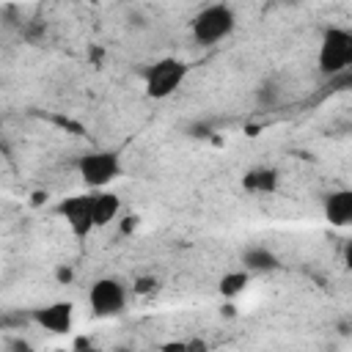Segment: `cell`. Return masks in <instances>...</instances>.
<instances>
[{
	"label": "cell",
	"instance_id": "6da1fadb",
	"mask_svg": "<svg viewBox=\"0 0 352 352\" xmlns=\"http://www.w3.org/2000/svg\"><path fill=\"white\" fill-rule=\"evenodd\" d=\"M236 28V14L231 6L226 3H214V6H206L201 8L192 22H190V30H192V38L201 44V47H209V44H217L223 38H228Z\"/></svg>",
	"mask_w": 352,
	"mask_h": 352
},
{
	"label": "cell",
	"instance_id": "7a4b0ae2",
	"mask_svg": "<svg viewBox=\"0 0 352 352\" xmlns=\"http://www.w3.org/2000/svg\"><path fill=\"white\" fill-rule=\"evenodd\" d=\"M187 72H190V66L182 58H160V60H154L143 72L146 96H151V99H168L170 94H176V88H182Z\"/></svg>",
	"mask_w": 352,
	"mask_h": 352
},
{
	"label": "cell",
	"instance_id": "3957f363",
	"mask_svg": "<svg viewBox=\"0 0 352 352\" xmlns=\"http://www.w3.org/2000/svg\"><path fill=\"white\" fill-rule=\"evenodd\" d=\"M322 74H338L352 66V30L349 28H324L316 55Z\"/></svg>",
	"mask_w": 352,
	"mask_h": 352
},
{
	"label": "cell",
	"instance_id": "277c9868",
	"mask_svg": "<svg viewBox=\"0 0 352 352\" xmlns=\"http://www.w3.org/2000/svg\"><path fill=\"white\" fill-rule=\"evenodd\" d=\"M77 173L88 187L104 190L121 176V157L116 151H85L77 160Z\"/></svg>",
	"mask_w": 352,
	"mask_h": 352
},
{
	"label": "cell",
	"instance_id": "5b68a950",
	"mask_svg": "<svg viewBox=\"0 0 352 352\" xmlns=\"http://www.w3.org/2000/svg\"><path fill=\"white\" fill-rule=\"evenodd\" d=\"M88 305L99 319L118 316L126 308V286L118 278H96L88 286Z\"/></svg>",
	"mask_w": 352,
	"mask_h": 352
},
{
	"label": "cell",
	"instance_id": "8992f818",
	"mask_svg": "<svg viewBox=\"0 0 352 352\" xmlns=\"http://www.w3.org/2000/svg\"><path fill=\"white\" fill-rule=\"evenodd\" d=\"M55 212L66 220L69 231L77 236V239H85L96 223H94V192H80V195H72V198H63Z\"/></svg>",
	"mask_w": 352,
	"mask_h": 352
},
{
	"label": "cell",
	"instance_id": "52a82bcc",
	"mask_svg": "<svg viewBox=\"0 0 352 352\" xmlns=\"http://www.w3.org/2000/svg\"><path fill=\"white\" fill-rule=\"evenodd\" d=\"M30 319L41 330H47L52 336H63L74 324V305L69 300H55V302H47L41 308H33L30 311Z\"/></svg>",
	"mask_w": 352,
	"mask_h": 352
},
{
	"label": "cell",
	"instance_id": "ba28073f",
	"mask_svg": "<svg viewBox=\"0 0 352 352\" xmlns=\"http://www.w3.org/2000/svg\"><path fill=\"white\" fill-rule=\"evenodd\" d=\"M322 212H324V220L336 228L352 226V190L341 187V190L327 192L322 201Z\"/></svg>",
	"mask_w": 352,
	"mask_h": 352
},
{
	"label": "cell",
	"instance_id": "9c48e42d",
	"mask_svg": "<svg viewBox=\"0 0 352 352\" xmlns=\"http://www.w3.org/2000/svg\"><path fill=\"white\" fill-rule=\"evenodd\" d=\"M280 184V173L270 165H256L242 176V190L253 195H272Z\"/></svg>",
	"mask_w": 352,
	"mask_h": 352
},
{
	"label": "cell",
	"instance_id": "30bf717a",
	"mask_svg": "<svg viewBox=\"0 0 352 352\" xmlns=\"http://www.w3.org/2000/svg\"><path fill=\"white\" fill-rule=\"evenodd\" d=\"M242 267L253 275V272H275L280 267V258L264 248V245H253V248H245L242 253Z\"/></svg>",
	"mask_w": 352,
	"mask_h": 352
},
{
	"label": "cell",
	"instance_id": "8fae6325",
	"mask_svg": "<svg viewBox=\"0 0 352 352\" xmlns=\"http://www.w3.org/2000/svg\"><path fill=\"white\" fill-rule=\"evenodd\" d=\"M121 212V198L116 192H107V190H96L94 192V223L96 228H104L110 226Z\"/></svg>",
	"mask_w": 352,
	"mask_h": 352
},
{
	"label": "cell",
	"instance_id": "7c38bea8",
	"mask_svg": "<svg viewBox=\"0 0 352 352\" xmlns=\"http://www.w3.org/2000/svg\"><path fill=\"white\" fill-rule=\"evenodd\" d=\"M248 283H250V272L242 267V270H231V272H226L223 278H220V283H217V292L226 297V300H234V297H239L245 289H248Z\"/></svg>",
	"mask_w": 352,
	"mask_h": 352
},
{
	"label": "cell",
	"instance_id": "4fadbf2b",
	"mask_svg": "<svg viewBox=\"0 0 352 352\" xmlns=\"http://www.w3.org/2000/svg\"><path fill=\"white\" fill-rule=\"evenodd\" d=\"M157 289V280L154 278H138L135 283H132V292L135 294H148V292H154Z\"/></svg>",
	"mask_w": 352,
	"mask_h": 352
},
{
	"label": "cell",
	"instance_id": "5bb4252c",
	"mask_svg": "<svg viewBox=\"0 0 352 352\" xmlns=\"http://www.w3.org/2000/svg\"><path fill=\"white\" fill-rule=\"evenodd\" d=\"M135 228H138V217H135V214H126L124 223H121V234H129V231H135Z\"/></svg>",
	"mask_w": 352,
	"mask_h": 352
},
{
	"label": "cell",
	"instance_id": "9a60e30c",
	"mask_svg": "<svg viewBox=\"0 0 352 352\" xmlns=\"http://www.w3.org/2000/svg\"><path fill=\"white\" fill-rule=\"evenodd\" d=\"M344 267L352 272V239L344 245Z\"/></svg>",
	"mask_w": 352,
	"mask_h": 352
},
{
	"label": "cell",
	"instance_id": "2e32d148",
	"mask_svg": "<svg viewBox=\"0 0 352 352\" xmlns=\"http://www.w3.org/2000/svg\"><path fill=\"white\" fill-rule=\"evenodd\" d=\"M58 280H60V283H63V280L69 283V280H72V270H58Z\"/></svg>",
	"mask_w": 352,
	"mask_h": 352
},
{
	"label": "cell",
	"instance_id": "e0dca14e",
	"mask_svg": "<svg viewBox=\"0 0 352 352\" xmlns=\"http://www.w3.org/2000/svg\"><path fill=\"white\" fill-rule=\"evenodd\" d=\"M280 3H300V0H280Z\"/></svg>",
	"mask_w": 352,
	"mask_h": 352
},
{
	"label": "cell",
	"instance_id": "ac0fdd59",
	"mask_svg": "<svg viewBox=\"0 0 352 352\" xmlns=\"http://www.w3.org/2000/svg\"><path fill=\"white\" fill-rule=\"evenodd\" d=\"M85 3H99V0H85Z\"/></svg>",
	"mask_w": 352,
	"mask_h": 352
},
{
	"label": "cell",
	"instance_id": "d6986e66",
	"mask_svg": "<svg viewBox=\"0 0 352 352\" xmlns=\"http://www.w3.org/2000/svg\"><path fill=\"white\" fill-rule=\"evenodd\" d=\"M349 88H352V77H349Z\"/></svg>",
	"mask_w": 352,
	"mask_h": 352
}]
</instances>
